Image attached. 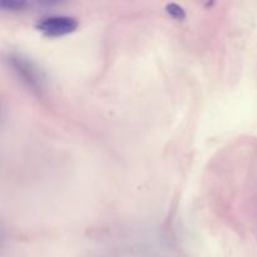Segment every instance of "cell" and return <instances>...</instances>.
I'll return each instance as SVG.
<instances>
[{"mask_svg":"<svg viewBox=\"0 0 257 257\" xmlns=\"http://www.w3.org/2000/svg\"><path fill=\"white\" fill-rule=\"evenodd\" d=\"M0 7L8 10H20L23 8L27 7V3L23 0H2L0 2Z\"/></svg>","mask_w":257,"mask_h":257,"instance_id":"4","label":"cell"},{"mask_svg":"<svg viewBox=\"0 0 257 257\" xmlns=\"http://www.w3.org/2000/svg\"><path fill=\"white\" fill-rule=\"evenodd\" d=\"M166 10H167V13L171 17L175 18V19L177 20H183L186 18V13L185 10H183V8L180 7L178 4H176V3H170V4H167Z\"/></svg>","mask_w":257,"mask_h":257,"instance_id":"3","label":"cell"},{"mask_svg":"<svg viewBox=\"0 0 257 257\" xmlns=\"http://www.w3.org/2000/svg\"><path fill=\"white\" fill-rule=\"evenodd\" d=\"M77 28L78 20L67 15H52L37 23V29L47 37H63L75 32Z\"/></svg>","mask_w":257,"mask_h":257,"instance_id":"1","label":"cell"},{"mask_svg":"<svg viewBox=\"0 0 257 257\" xmlns=\"http://www.w3.org/2000/svg\"><path fill=\"white\" fill-rule=\"evenodd\" d=\"M15 68L18 69L19 74L24 78L27 82H29L33 87L38 85V87H42V74H40L39 70L34 67V64H32L28 60H24L23 58H15L13 60Z\"/></svg>","mask_w":257,"mask_h":257,"instance_id":"2","label":"cell"}]
</instances>
